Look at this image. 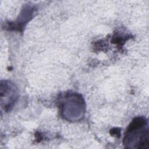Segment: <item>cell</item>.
<instances>
[{"mask_svg": "<svg viewBox=\"0 0 149 149\" xmlns=\"http://www.w3.org/2000/svg\"><path fill=\"white\" fill-rule=\"evenodd\" d=\"M147 121L143 117L134 118L127 127L124 141L125 144H133L134 148H148L149 147L148 130L144 129Z\"/></svg>", "mask_w": 149, "mask_h": 149, "instance_id": "6da1fadb", "label": "cell"}]
</instances>
